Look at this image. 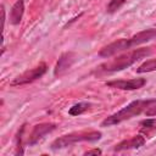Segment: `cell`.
Listing matches in <instances>:
<instances>
[{
	"instance_id": "cell-8",
	"label": "cell",
	"mask_w": 156,
	"mask_h": 156,
	"mask_svg": "<svg viewBox=\"0 0 156 156\" xmlns=\"http://www.w3.org/2000/svg\"><path fill=\"white\" fill-rule=\"evenodd\" d=\"M145 83L146 80L144 78H134L129 80H112V82H107L106 84L111 88H116L121 90H135L144 87Z\"/></svg>"
},
{
	"instance_id": "cell-6",
	"label": "cell",
	"mask_w": 156,
	"mask_h": 156,
	"mask_svg": "<svg viewBox=\"0 0 156 156\" xmlns=\"http://www.w3.org/2000/svg\"><path fill=\"white\" fill-rule=\"evenodd\" d=\"M55 124L54 123H40V124H37L34 126L32 133L29 134V138H28V144L29 145H34L37 144L39 140H41L46 134L51 133L54 129H55Z\"/></svg>"
},
{
	"instance_id": "cell-1",
	"label": "cell",
	"mask_w": 156,
	"mask_h": 156,
	"mask_svg": "<svg viewBox=\"0 0 156 156\" xmlns=\"http://www.w3.org/2000/svg\"><path fill=\"white\" fill-rule=\"evenodd\" d=\"M156 38V29H146L143 32H139L136 34H134L133 37L128 38V39H119L117 41H113L106 46H104L99 55L102 57H110L115 54H118L121 51H124L127 49H130L133 46H138L143 43L150 41L152 39Z\"/></svg>"
},
{
	"instance_id": "cell-3",
	"label": "cell",
	"mask_w": 156,
	"mask_h": 156,
	"mask_svg": "<svg viewBox=\"0 0 156 156\" xmlns=\"http://www.w3.org/2000/svg\"><path fill=\"white\" fill-rule=\"evenodd\" d=\"M150 100H135L132 101L130 104H128L126 107H123L122 110L117 111L116 113L108 116L107 118H105L101 123L102 127H111L118 123H122L124 121H128L135 116H139L140 113L145 112L147 105H149Z\"/></svg>"
},
{
	"instance_id": "cell-10",
	"label": "cell",
	"mask_w": 156,
	"mask_h": 156,
	"mask_svg": "<svg viewBox=\"0 0 156 156\" xmlns=\"http://www.w3.org/2000/svg\"><path fill=\"white\" fill-rule=\"evenodd\" d=\"M23 13H24V1L17 0L10 10V23L13 26L20 24V22L22 21Z\"/></svg>"
},
{
	"instance_id": "cell-2",
	"label": "cell",
	"mask_w": 156,
	"mask_h": 156,
	"mask_svg": "<svg viewBox=\"0 0 156 156\" xmlns=\"http://www.w3.org/2000/svg\"><path fill=\"white\" fill-rule=\"evenodd\" d=\"M151 54V49L150 48H141V49H135L130 52L123 54L117 56L116 58H112L111 61L102 63L99 67V71L101 72H118L122 71L124 68H128L129 66H132L133 63H135L136 61L149 56Z\"/></svg>"
},
{
	"instance_id": "cell-4",
	"label": "cell",
	"mask_w": 156,
	"mask_h": 156,
	"mask_svg": "<svg viewBox=\"0 0 156 156\" xmlns=\"http://www.w3.org/2000/svg\"><path fill=\"white\" fill-rule=\"evenodd\" d=\"M101 138V132L98 130H90V132H73L66 135H62L57 138L56 140L52 141L51 147L54 150L56 149H62L66 146H69L76 143L80 141H96Z\"/></svg>"
},
{
	"instance_id": "cell-7",
	"label": "cell",
	"mask_w": 156,
	"mask_h": 156,
	"mask_svg": "<svg viewBox=\"0 0 156 156\" xmlns=\"http://www.w3.org/2000/svg\"><path fill=\"white\" fill-rule=\"evenodd\" d=\"M74 61H76V54L74 52H65V54H62L60 56L56 66H55V69H54L55 77L63 76L72 67V65L74 63Z\"/></svg>"
},
{
	"instance_id": "cell-12",
	"label": "cell",
	"mask_w": 156,
	"mask_h": 156,
	"mask_svg": "<svg viewBox=\"0 0 156 156\" xmlns=\"http://www.w3.org/2000/svg\"><path fill=\"white\" fill-rule=\"evenodd\" d=\"M140 130L144 133H150L152 130H156V118H147L140 122Z\"/></svg>"
},
{
	"instance_id": "cell-14",
	"label": "cell",
	"mask_w": 156,
	"mask_h": 156,
	"mask_svg": "<svg viewBox=\"0 0 156 156\" xmlns=\"http://www.w3.org/2000/svg\"><path fill=\"white\" fill-rule=\"evenodd\" d=\"M124 2H126V0H111L110 4H108V6H107V11L110 13H112V12L117 11Z\"/></svg>"
},
{
	"instance_id": "cell-5",
	"label": "cell",
	"mask_w": 156,
	"mask_h": 156,
	"mask_svg": "<svg viewBox=\"0 0 156 156\" xmlns=\"http://www.w3.org/2000/svg\"><path fill=\"white\" fill-rule=\"evenodd\" d=\"M46 69H48L46 65L44 62H41L37 67H34L32 69H28V71L23 72L22 74H20L18 77H16L11 82V85L12 87H16V85H23V84L32 83V82L37 80L38 78H40L41 76H44V73L46 72Z\"/></svg>"
},
{
	"instance_id": "cell-15",
	"label": "cell",
	"mask_w": 156,
	"mask_h": 156,
	"mask_svg": "<svg viewBox=\"0 0 156 156\" xmlns=\"http://www.w3.org/2000/svg\"><path fill=\"white\" fill-rule=\"evenodd\" d=\"M146 116H155L156 115V100H150L149 105L144 112Z\"/></svg>"
},
{
	"instance_id": "cell-16",
	"label": "cell",
	"mask_w": 156,
	"mask_h": 156,
	"mask_svg": "<svg viewBox=\"0 0 156 156\" xmlns=\"http://www.w3.org/2000/svg\"><path fill=\"white\" fill-rule=\"evenodd\" d=\"M4 28H5V7L4 5H1V30L4 33Z\"/></svg>"
},
{
	"instance_id": "cell-17",
	"label": "cell",
	"mask_w": 156,
	"mask_h": 156,
	"mask_svg": "<svg viewBox=\"0 0 156 156\" xmlns=\"http://www.w3.org/2000/svg\"><path fill=\"white\" fill-rule=\"evenodd\" d=\"M84 155H101V150L100 149H93V150H88L84 152Z\"/></svg>"
},
{
	"instance_id": "cell-11",
	"label": "cell",
	"mask_w": 156,
	"mask_h": 156,
	"mask_svg": "<svg viewBox=\"0 0 156 156\" xmlns=\"http://www.w3.org/2000/svg\"><path fill=\"white\" fill-rule=\"evenodd\" d=\"M89 107H90V104H88V102H78L68 110V113L71 116H79V115L84 113Z\"/></svg>"
},
{
	"instance_id": "cell-13",
	"label": "cell",
	"mask_w": 156,
	"mask_h": 156,
	"mask_svg": "<svg viewBox=\"0 0 156 156\" xmlns=\"http://www.w3.org/2000/svg\"><path fill=\"white\" fill-rule=\"evenodd\" d=\"M152 71H156V58L147 60L136 68L138 73H146V72H152Z\"/></svg>"
},
{
	"instance_id": "cell-9",
	"label": "cell",
	"mask_w": 156,
	"mask_h": 156,
	"mask_svg": "<svg viewBox=\"0 0 156 156\" xmlns=\"http://www.w3.org/2000/svg\"><path fill=\"white\" fill-rule=\"evenodd\" d=\"M145 138L143 135H135L128 140H123L119 144L115 146V151H124V150H132V149H139L145 144Z\"/></svg>"
}]
</instances>
